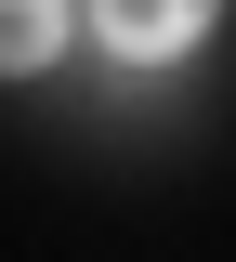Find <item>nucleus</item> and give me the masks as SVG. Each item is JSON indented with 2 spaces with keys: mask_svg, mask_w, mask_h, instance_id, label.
<instances>
[{
  "mask_svg": "<svg viewBox=\"0 0 236 262\" xmlns=\"http://www.w3.org/2000/svg\"><path fill=\"white\" fill-rule=\"evenodd\" d=\"M66 53V0H0V79H39Z\"/></svg>",
  "mask_w": 236,
  "mask_h": 262,
  "instance_id": "f03ea898",
  "label": "nucleus"
},
{
  "mask_svg": "<svg viewBox=\"0 0 236 262\" xmlns=\"http://www.w3.org/2000/svg\"><path fill=\"white\" fill-rule=\"evenodd\" d=\"M210 13H223V0H92V39L118 66H170L184 39H210Z\"/></svg>",
  "mask_w": 236,
  "mask_h": 262,
  "instance_id": "f257e3e1",
  "label": "nucleus"
}]
</instances>
